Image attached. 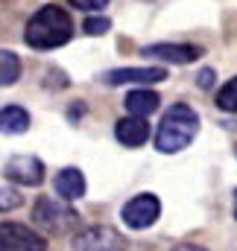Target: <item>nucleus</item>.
Wrapping results in <instances>:
<instances>
[{
  "label": "nucleus",
  "instance_id": "1",
  "mask_svg": "<svg viewBox=\"0 0 237 251\" xmlns=\"http://www.w3.org/2000/svg\"><path fill=\"white\" fill-rule=\"evenodd\" d=\"M73 38V21L70 15L59 6H44L38 9L24 32V41L32 50H56L61 44H67Z\"/></svg>",
  "mask_w": 237,
  "mask_h": 251
},
{
  "label": "nucleus",
  "instance_id": "2",
  "mask_svg": "<svg viewBox=\"0 0 237 251\" xmlns=\"http://www.w3.org/2000/svg\"><path fill=\"white\" fill-rule=\"evenodd\" d=\"M199 131V117L190 105H173L170 111H164L158 131H155V149L161 155H173L190 146V140Z\"/></svg>",
  "mask_w": 237,
  "mask_h": 251
},
{
  "label": "nucleus",
  "instance_id": "3",
  "mask_svg": "<svg viewBox=\"0 0 237 251\" xmlns=\"http://www.w3.org/2000/svg\"><path fill=\"white\" fill-rule=\"evenodd\" d=\"M32 222L44 231V234H67L79 225V213L64 201V199H53V196H41L32 207Z\"/></svg>",
  "mask_w": 237,
  "mask_h": 251
},
{
  "label": "nucleus",
  "instance_id": "4",
  "mask_svg": "<svg viewBox=\"0 0 237 251\" xmlns=\"http://www.w3.org/2000/svg\"><path fill=\"white\" fill-rule=\"evenodd\" d=\"M158 213H161V201H158V196H152V193H141V196L129 199V201L123 204V210H120L123 222H126L129 228H135V231L149 228V225L158 219Z\"/></svg>",
  "mask_w": 237,
  "mask_h": 251
},
{
  "label": "nucleus",
  "instance_id": "5",
  "mask_svg": "<svg viewBox=\"0 0 237 251\" xmlns=\"http://www.w3.org/2000/svg\"><path fill=\"white\" fill-rule=\"evenodd\" d=\"M73 246L76 251H126V237L109 225H94L85 228Z\"/></svg>",
  "mask_w": 237,
  "mask_h": 251
},
{
  "label": "nucleus",
  "instance_id": "6",
  "mask_svg": "<svg viewBox=\"0 0 237 251\" xmlns=\"http://www.w3.org/2000/svg\"><path fill=\"white\" fill-rule=\"evenodd\" d=\"M0 249L3 251H47V240L41 234H35L27 225H15V222H3L0 228Z\"/></svg>",
  "mask_w": 237,
  "mask_h": 251
},
{
  "label": "nucleus",
  "instance_id": "7",
  "mask_svg": "<svg viewBox=\"0 0 237 251\" xmlns=\"http://www.w3.org/2000/svg\"><path fill=\"white\" fill-rule=\"evenodd\" d=\"M6 178L15 181V184H24V187H38L44 181V164L32 155H15L6 161L3 167Z\"/></svg>",
  "mask_w": 237,
  "mask_h": 251
},
{
  "label": "nucleus",
  "instance_id": "8",
  "mask_svg": "<svg viewBox=\"0 0 237 251\" xmlns=\"http://www.w3.org/2000/svg\"><path fill=\"white\" fill-rule=\"evenodd\" d=\"M164 79H167L164 67H118V70H106L103 73L106 85H129V82L152 85V82H164Z\"/></svg>",
  "mask_w": 237,
  "mask_h": 251
},
{
  "label": "nucleus",
  "instance_id": "9",
  "mask_svg": "<svg viewBox=\"0 0 237 251\" xmlns=\"http://www.w3.org/2000/svg\"><path fill=\"white\" fill-rule=\"evenodd\" d=\"M141 53L147 59H161V62H173V64H190L202 56V50L193 47V44H149Z\"/></svg>",
  "mask_w": 237,
  "mask_h": 251
},
{
  "label": "nucleus",
  "instance_id": "10",
  "mask_svg": "<svg viewBox=\"0 0 237 251\" xmlns=\"http://www.w3.org/2000/svg\"><path fill=\"white\" fill-rule=\"evenodd\" d=\"M115 137L123 146H144L149 140V123H147V117H123V120H118Z\"/></svg>",
  "mask_w": 237,
  "mask_h": 251
},
{
  "label": "nucleus",
  "instance_id": "11",
  "mask_svg": "<svg viewBox=\"0 0 237 251\" xmlns=\"http://www.w3.org/2000/svg\"><path fill=\"white\" fill-rule=\"evenodd\" d=\"M56 193H59V199H64V201L82 199L85 196V176H82V170H76V167L61 170L59 176H56Z\"/></svg>",
  "mask_w": 237,
  "mask_h": 251
},
{
  "label": "nucleus",
  "instance_id": "12",
  "mask_svg": "<svg viewBox=\"0 0 237 251\" xmlns=\"http://www.w3.org/2000/svg\"><path fill=\"white\" fill-rule=\"evenodd\" d=\"M161 97L155 91H129L126 94V114L129 117H149L152 111H158Z\"/></svg>",
  "mask_w": 237,
  "mask_h": 251
},
{
  "label": "nucleus",
  "instance_id": "13",
  "mask_svg": "<svg viewBox=\"0 0 237 251\" xmlns=\"http://www.w3.org/2000/svg\"><path fill=\"white\" fill-rule=\"evenodd\" d=\"M0 126H3L6 134H21V131H27V126H30V114H27L21 105H6L3 114H0Z\"/></svg>",
  "mask_w": 237,
  "mask_h": 251
},
{
  "label": "nucleus",
  "instance_id": "14",
  "mask_svg": "<svg viewBox=\"0 0 237 251\" xmlns=\"http://www.w3.org/2000/svg\"><path fill=\"white\" fill-rule=\"evenodd\" d=\"M18 76H21V62H18V56H15L12 50H3V53H0V82L9 88V85L18 82Z\"/></svg>",
  "mask_w": 237,
  "mask_h": 251
},
{
  "label": "nucleus",
  "instance_id": "15",
  "mask_svg": "<svg viewBox=\"0 0 237 251\" xmlns=\"http://www.w3.org/2000/svg\"><path fill=\"white\" fill-rule=\"evenodd\" d=\"M217 105L229 114H237V76L229 79L223 88H220V97H217Z\"/></svg>",
  "mask_w": 237,
  "mask_h": 251
},
{
  "label": "nucleus",
  "instance_id": "16",
  "mask_svg": "<svg viewBox=\"0 0 237 251\" xmlns=\"http://www.w3.org/2000/svg\"><path fill=\"white\" fill-rule=\"evenodd\" d=\"M109 29H112V21L103 18V15H91V18H85V24H82V32H85V35H106Z\"/></svg>",
  "mask_w": 237,
  "mask_h": 251
},
{
  "label": "nucleus",
  "instance_id": "17",
  "mask_svg": "<svg viewBox=\"0 0 237 251\" xmlns=\"http://www.w3.org/2000/svg\"><path fill=\"white\" fill-rule=\"evenodd\" d=\"M73 9H82V12H97V9H106L109 0H67Z\"/></svg>",
  "mask_w": 237,
  "mask_h": 251
},
{
  "label": "nucleus",
  "instance_id": "18",
  "mask_svg": "<svg viewBox=\"0 0 237 251\" xmlns=\"http://www.w3.org/2000/svg\"><path fill=\"white\" fill-rule=\"evenodd\" d=\"M21 204V199H18V193L9 187H3V210H9V207H18Z\"/></svg>",
  "mask_w": 237,
  "mask_h": 251
},
{
  "label": "nucleus",
  "instance_id": "19",
  "mask_svg": "<svg viewBox=\"0 0 237 251\" xmlns=\"http://www.w3.org/2000/svg\"><path fill=\"white\" fill-rule=\"evenodd\" d=\"M196 79H199V88H211V85H214V70H208V67H205V70H199V76H196Z\"/></svg>",
  "mask_w": 237,
  "mask_h": 251
},
{
  "label": "nucleus",
  "instance_id": "20",
  "mask_svg": "<svg viewBox=\"0 0 237 251\" xmlns=\"http://www.w3.org/2000/svg\"><path fill=\"white\" fill-rule=\"evenodd\" d=\"M173 251H205V249H199V246H176Z\"/></svg>",
  "mask_w": 237,
  "mask_h": 251
},
{
  "label": "nucleus",
  "instance_id": "21",
  "mask_svg": "<svg viewBox=\"0 0 237 251\" xmlns=\"http://www.w3.org/2000/svg\"><path fill=\"white\" fill-rule=\"evenodd\" d=\"M235 216H237V193H235Z\"/></svg>",
  "mask_w": 237,
  "mask_h": 251
}]
</instances>
